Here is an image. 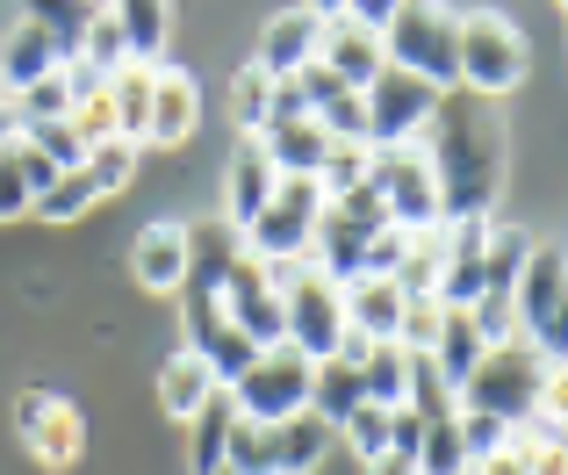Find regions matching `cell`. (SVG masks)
Returning a JSON list of instances; mask_svg holds the SVG:
<instances>
[{
    "mask_svg": "<svg viewBox=\"0 0 568 475\" xmlns=\"http://www.w3.org/2000/svg\"><path fill=\"white\" fill-rule=\"evenodd\" d=\"M432 166V188H439V224H460V216H489L504 188V123L489 115V101L475 94H446L439 115L417 138Z\"/></svg>",
    "mask_w": 568,
    "mask_h": 475,
    "instance_id": "cell-1",
    "label": "cell"
},
{
    "mask_svg": "<svg viewBox=\"0 0 568 475\" xmlns=\"http://www.w3.org/2000/svg\"><path fill=\"white\" fill-rule=\"evenodd\" d=\"M555 382H561V367L511 338V346H489L483 361L468 367V382L454 390V411H468V418H497L504 433H518V425L547 404Z\"/></svg>",
    "mask_w": 568,
    "mask_h": 475,
    "instance_id": "cell-2",
    "label": "cell"
},
{
    "mask_svg": "<svg viewBox=\"0 0 568 475\" xmlns=\"http://www.w3.org/2000/svg\"><path fill=\"white\" fill-rule=\"evenodd\" d=\"M511 324H518V346H532L540 361L561 367V353H568V260H561V245L526 252V266L511 281Z\"/></svg>",
    "mask_w": 568,
    "mask_h": 475,
    "instance_id": "cell-3",
    "label": "cell"
},
{
    "mask_svg": "<svg viewBox=\"0 0 568 475\" xmlns=\"http://www.w3.org/2000/svg\"><path fill=\"white\" fill-rule=\"evenodd\" d=\"M454 8H396L382 29V65L388 72H410L417 87L432 94H460V72H454Z\"/></svg>",
    "mask_w": 568,
    "mask_h": 475,
    "instance_id": "cell-4",
    "label": "cell"
},
{
    "mask_svg": "<svg viewBox=\"0 0 568 475\" xmlns=\"http://www.w3.org/2000/svg\"><path fill=\"white\" fill-rule=\"evenodd\" d=\"M526 65H532V51H526V37H518L504 14H460V22H454V72H460V94L497 101V94H511V87L526 80Z\"/></svg>",
    "mask_w": 568,
    "mask_h": 475,
    "instance_id": "cell-5",
    "label": "cell"
},
{
    "mask_svg": "<svg viewBox=\"0 0 568 475\" xmlns=\"http://www.w3.org/2000/svg\"><path fill=\"white\" fill-rule=\"evenodd\" d=\"M281 289V310H288V346L303 353V361H332L338 338H346V289L338 281H324L310 260L295 266H266Z\"/></svg>",
    "mask_w": 568,
    "mask_h": 475,
    "instance_id": "cell-6",
    "label": "cell"
},
{
    "mask_svg": "<svg viewBox=\"0 0 568 475\" xmlns=\"http://www.w3.org/2000/svg\"><path fill=\"white\" fill-rule=\"evenodd\" d=\"M317 216H324V188L317 181H281L274 202L237 231V245H245V260H260V266H295V260H310Z\"/></svg>",
    "mask_w": 568,
    "mask_h": 475,
    "instance_id": "cell-7",
    "label": "cell"
},
{
    "mask_svg": "<svg viewBox=\"0 0 568 475\" xmlns=\"http://www.w3.org/2000/svg\"><path fill=\"white\" fill-rule=\"evenodd\" d=\"M310 367H317V361H303L295 346H266L223 396H231L237 418L281 425V418H295V411H310Z\"/></svg>",
    "mask_w": 568,
    "mask_h": 475,
    "instance_id": "cell-8",
    "label": "cell"
},
{
    "mask_svg": "<svg viewBox=\"0 0 568 475\" xmlns=\"http://www.w3.org/2000/svg\"><path fill=\"white\" fill-rule=\"evenodd\" d=\"M367 188H375L382 216L396 231H410V238L439 231V188H432V166H425V152H417V144H396V152H375V159H367Z\"/></svg>",
    "mask_w": 568,
    "mask_h": 475,
    "instance_id": "cell-9",
    "label": "cell"
},
{
    "mask_svg": "<svg viewBox=\"0 0 568 475\" xmlns=\"http://www.w3.org/2000/svg\"><path fill=\"white\" fill-rule=\"evenodd\" d=\"M439 101H446V94L417 87L410 72H388V65H382V80L361 94V109H367V152H396V144H417V138H425V123L439 115Z\"/></svg>",
    "mask_w": 568,
    "mask_h": 475,
    "instance_id": "cell-10",
    "label": "cell"
},
{
    "mask_svg": "<svg viewBox=\"0 0 568 475\" xmlns=\"http://www.w3.org/2000/svg\"><path fill=\"white\" fill-rule=\"evenodd\" d=\"M14 439H22L43 468H72L80 447H87V418H80V404H65V396H51V390H22L14 396Z\"/></svg>",
    "mask_w": 568,
    "mask_h": 475,
    "instance_id": "cell-11",
    "label": "cell"
},
{
    "mask_svg": "<svg viewBox=\"0 0 568 475\" xmlns=\"http://www.w3.org/2000/svg\"><path fill=\"white\" fill-rule=\"evenodd\" d=\"M489 216H460V224H439L432 245H439V281H432V303L439 310H475L483 303V252H489Z\"/></svg>",
    "mask_w": 568,
    "mask_h": 475,
    "instance_id": "cell-12",
    "label": "cell"
},
{
    "mask_svg": "<svg viewBox=\"0 0 568 475\" xmlns=\"http://www.w3.org/2000/svg\"><path fill=\"white\" fill-rule=\"evenodd\" d=\"M216 310L231 317V332H245L260 353H266V346H288V310H281V289H274V274H266L260 260H237V266H231Z\"/></svg>",
    "mask_w": 568,
    "mask_h": 475,
    "instance_id": "cell-13",
    "label": "cell"
},
{
    "mask_svg": "<svg viewBox=\"0 0 568 475\" xmlns=\"http://www.w3.org/2000/svg\"><path fill=\"white\" fill-rule=\"evenodd\" d=\"M317 51H324V8H281L274 22H266L252 65H260L266 80H288V72L317 65Z\"/></svg>",
    "mask_w": 568,
    "mask_h": 475,
    "instance_id": "cell-14",
    "label": "cell"
},
{
    "mask_svg": "<svg viewBox=\"0 0 568 475\" xmlns=\"http://www.w3.org/2000/svg\"><path fill=\"white\" fill-rule=\"evenodd\" d=\"M260 152L274 159L281 181H317L324 159H332V138L317 130V115H266L260 123Z\"/></svg>",
    "mask_w": 568,
    "mask_h": 475,
    "instance_id": "cell-15",
    "label": "cell"
},
{
    "mask_svg": "<svg viewBox=\"0 0 568 475\" xmlns=\"http://www.w3.org/2000/svg\"><path fill=\"white\" fill-rule=\"evenodd\" d=\"M130 274H138V289H152V295H181V281H187V224H144L138 245H130Z\"/></svg>",
    "mask_w": 568,
    "mask_h": 475,
    "instance_id": "cell-16",
    "label": "cell"
},
{
    "mask_svg": "<svg viewBox=\"0 0 568 475\" xmlns=\"http://www.w3.org/2000/svg\"><path fill=\"white\" fill-rule=\"evenodd\" d=\"M237 260H245V245H237V231L223 224V216L216 224H187V281H181V295H209V303H216Z\"/></svg>",
    "mask_w": 568,
    "mask_h": 475,
    "instance_id": "cell-17",
    "label": "cell"
},
{
    "mask_svg": "<svg viewBox=\"0 0 568 475\" xmlns=\"http://www.w3.org/2000/svg\"><path fill=\"white\" fill-rule=\"evenodd\" d=\"M194 123H202V87H194L181 65H159V80H152V130H144V144H187Z\"/></svg>",
    "mask_w": 568,
    "mask_h": 475,
    "instance_id": "cell-18",
    "label": "cell"
},
{
    "mask_svg": "<svg viewBox=\"0 0 568 475\" xmlns=\"http://www.w3.org/2000/svg\"><path fill=\"white\" fill-rule=\"evenodd\" d=\"M274 188H281V173H274V159L260 152V138H237V152H231V202H223V224L231 231H245L252 216L274 202Z\"/></svg>",
    "mask_w": 568,
    "mask_h": 475,
    "instance_id": "cell-19",
    "label": "cell"
},
{
    "mask_svg": "<svg viewBox=\"0 0 568 475\" xmlns=\"http://www.w3.org/2000/svg\"><path fill=\"white\" fill-rule=\"evenodd\" d=\"M266 439H274V475H317L338 433L324 418H310V411H295V418L266 425Z\"/></svg>",
    "mask_w": 568,
    "mask_h": 475,
    "instance_id": "cell-20",
    "label": "cell"
},
{
    "mask_svg": "<svg viewBox=\"0 0 568 475\" xmlns=\"http://www.w3.org/2000/svg\"><path fill=\"white\" fill-rule=\"evenodd\" d=\"M361 404H367V396H361V361L332 353V361L310 367V418H324V425L338 433V425H346Z\"/></svg>",
    "mask_w": 568,
    "mask_h": 475,
    "instance_id": "cell-21",
    "label": "cell"
},
{
    "mask_svg": "<svg viewBox=\"0 0 568 475\" xmlns=\"http://www.w3.org/2000/svg\"><path fill=\"white\" fill-rule=\"evenodd\" d=\"M51 72H58L51 43H43V29L22 14V22L8 29V43H0V101L22 94V87H37V80H51Z\"/></svg>",
    "mask_w": 568,
    "mask_h": 475,
    "instance_id": "cell-22",
    "label": "cell"
},
{
    "mask_svg": "<svg viewBox=\"0 0 568 475\" xmlns=\"http://www.w3.org/2000/svg\"><path fill=\"white\" fill-rule=\"evenodd\" d=\"M115 29H123V58L130 65H159L173 37V8L166 0H123L115 8Z\"/></svg>",
    "mask_w": 568,
    "mask_h": 475,
    "instance_id": "cell-23",
    "label": "cell"
},
{
    "mask_svg": "<svg viewBox=\"0 0 568 475\" xmlns=\"http://www.w3.org/2000/svg\"><path fill=\"white\" fill-rule=\"evenodd\" d=\"M483 353H489V346H483V332H475V317H468V310H446V317H439V338H432L425 361L439 367L446 390H460V382H468V367L483 361Z\"/></svg>",
    "mask_w": 568,
    "mask_h": 475,
    "instance_id": "cell-24",
    "label": "cell"
},
{
    "mask_svg": "<svg viewBox=\"0 0 568 475\" xmlns=\"http://www.w3.org/2000/svg\"><path fill=\"white\" fill-rule=\"evenodd\" d=\"M152 80H159V65L109 72V109H115V138L123 144H144V130H152Z\"/></svg>",
    "mask_w": 568,
    "mask_h": 475,
    "instance_id": "cell-25",
    "label": "cell"
},
{
    "mask_svg": "<svg viewBox=\"0 0 568 475\" xmlns=\"http://www.w3.org/2000/svg\"><path fill=\"white\" fill-rule=\"evenodd\" d=\"M209 396H216V375H209L194 353H173V361L159 367V411H166L173 425H187L194 411L209 404Z\"/></svg>",
    "mask_w": 568,
    "mask_h": 475,
    "instance_id": "cell-26",
    "label": "cell"
},
{
    "mask_svg": "<svg viewBox=\"0 0 568 475\" xmlns=\"http://www.w3.org/2000/svg\"><path fill=\"white\" fill-rule=\"evenodd\" d=\"M231 425H237V411H231V396L216 390V396H209V404L187 418V475H216V468H223Z\"/></svg>",
    "mask_w": 568,
    "mask_h": 475,
    "instance_id": "cell-27",
    "label": "cell"
},
{
    "mask_svg": "<svg viewBox=\"0 0 568 475\" xmlns=\"http://www.w3.org/2000/svg\"><path fill=\"white\" fill-rule=\"evenodd\" d=\"M29 22L43 29V43H51V58H58V65H80V51H87V22H94V8H72V0H37V8H29Z\"/></svg>",
    "mask_w": 568,
    "mask_h": 475,
    "instance_id": "cell-28",
    "label": "cell"
},
{
    "mask_svg": "<svg viewBox=\"0 0 568 475\" xmlns=\"http://www.w3.org/2000/svg\"><path fill=\"white\" fill-rule=\"evenodd\" d=\"M403 382H410V353H403V346H367L361 353V396H367V404L396 411L403 404Z\"/></svg>",
    "mask_w": 568,
    "mask_h": 475,
    "instance_id": "cell-29",
    "label": "cell"
},
{
    "mask_svg": "<svg viewBox=\"0 0 568 475\" xmlns=\"http://www.w3.org/2000/svg\"><path fill=\"white\" fill-rule=\"evenodd\" d=\"M58 115H72V94H65V80H37V87H22V94H8V123H14V138L22 130H37V123H58Z\"/></svg>",
    "mask_w": 568,
    "mask_h": 475,
    "instance_id": "cell-30",
    "label": "cell"
},
{
    "mask_svg": "<svg viewBox=\"0 0 568 475\" xmlns=\"http://www.w3.org/2000/svg\"><path fill=\"white\" fill-rule=\"evenodd\" d=\"M410 468H417V475H468V447H460V425H454V418L425 425V439H417Z\"/></svg>",
    "mask_w": 568,
    "mask_h": 475,
    "instance_id": "cell-31",
    "label": "cell"
},
{
    "mask_svg": "<svg viewBox=\"0 0 568 475\" xmlns=\"http://www.w3.org/2000/svg\"><path fill=\"white\" fill-rule=\"evenodd\" d=\"M94 202L101 195H94V181H87V173H58V181L29 202V216H43V224H72V216H87Z\"/></svg>",
    "mask_w": 568,
    "mask_h": 475,
    "instance_id": "cell-32",
    "label": "cell"
},
{
    "mask_svg": "<svg viewBox=\"0 0 568 475\" xmlns=\"http://www.w3.org/2000/svg\"><path fill=\"white\" fill-rule=\"evenodd\" d=\"M87 181H94V195H123L130 181H138V144H123V138H109V144H94L87 152Z\"/></svg>",
    "mask_w": 568,
    "mask_h": 475,
    "instance_id": "cell-33",
    "label": "cell"
},
{
    "mask_svg": "<svg viewBox=\"0 0 568 475\" xmlns=\"http://www.w3.org/2000/svg\"><path fill=\"white\" fill-rule=\"evenodd\" d=\"M266 109H274V80H266L260 65H237L231 72V115H237V130H245V138H260Z\"/></svg>",
    "mask_w": 568,
    "mask_h": 475,
    "instance_id": "cell-34",
    "label": "cell"
},
{
    "mask_svg": "<svg viewBox=\"0 0 568 475\" xmlns=\"http://www.w3.org/2000/svg\"><path fill=\"white\" fill-rule=\"evenodd\" d=\"M367 144H332V159H324V173H317V188H324V202H346V195H361L367 188Z\"/></svg>",
    "mask_w": 568,
    "mask_h": 475,
    "instance_id": "cell-35",
    "label": "cell"
},
{
    "mask_svg": "<svg viewBox=\"0 0 568 475\" xmlns=\"http://www.w3.org/2000/svg\"><path fill=\"white\" fill-rule=\"evenodd\" d=\"M22 144H37V152L51 159L58 173H80V166H87V138L72 130V115H58V123H37V130H22Z\"/></svg>",
    "mask_w": 568,
    "mask_h": 475,
    "instance_id": "cell-36",
    "label": "cell"
},
{
    "mask_svg": "<svg viewBox=\"0 0 568 475\" xmlns=\"http://www.w3.org/2000/svg\"><path fill=\"white\" fill-rule=\"evenodd\" d=\"M223 468H231V475H274V439H266V425L237 418L231 447H223Z\"/></svg>",
    "mask_w": 568,
    "mask_h": 475,
    "instance_id": "cell-37",
    "label": "cell"
},
{
    "mask_svg": "<svg viewBox=\"0 0 568 475\" xmlns=\"http://www.w3.org/2000/svg\"><path fill=\"white\" fill-rule=\"evenodd\" d=\"M80 65L87 72H123L130 58H123V29H115V8H94V22H87V51H80Z\"/></svg>",
    "mask_w": 568,
    "mask_h": 475,
    "instance_id": "cell-38",
    "label": "cell"
},
{
    "mask_svg": "<svg viewBox=\"0 0 568 475\" xmlns=\"http://www.w3.org/2000/svg\"><path fill=\"white\" fill-rule=\"evenodd\" d=\"M439 317H446V310L432 303V295H417V303H403L396 346H403V353H417V361H425V353H432V338H439Z\"/></svg>",
    "mask_w": 568,
    "mask_h": 475,
    "instance_id": "cell-39",
    "label": "cell"
},
{
    "mask_svg": "<svg viewBox=\"0 0 568 475\" xmlns=\"http://www.w3.org/2000/svg\"><path fill=\"white\" fill-rule=\"evenodd\" d=\"M338 433L353 439V454H361V468H367V462H382V454H388V411L382 404H361Z\"/></svg>",
    "mask_w": 568,
    "mask_h": 475,
    "instance_id": "cell-40",
    "label": "cell"
},
{
    "mask_svg": "<svg viewBox=\"0 0 568 475\" xmlns=\"http://www.w3.org/2000/svg\"><path fill=\"white\" fill-rule=\"evenodd\" d=\"M317 130L332 144H367V109H361V94H338L332 109H317Z\"/></svg>",
    "mask_w": 568,
    "mask_h": 475,
    "instance_id": "cell-41",
    "label": "cell"
},
{
    "mask_svg": "<svg viewBox=\"0 0 568 475\" xmlns=\"http://www.w3.org/2000/svg\"><path fill=\"white\" fill-rule=\"evenodd\" d=\"M410 245H417V238H410V231H396V224H382L375 238H367V260H361V274H375V281H388V274H396V266H403V260H410Z\"/></svg>",
    "mask_w": 568,
    "mask_h": 475,
    "instance_id": "cell-42",
    "label": "cell"
},
{
    "mask_svg": "<svg viewBox=\"0 0 568 475\" xmlns=\"http://www.w3.org/2000/svg\"><path fill=\"white\" fill-rule=\"evenodd\" d=\"M72 130H80V138H87V152L115 138V109H109V87H101V94H87V101H72Z\"/></svg>",
    "mask_w": 568,
    "mask_h": 475,
    "instance_id": "cell-43",
    "label": "cell"
},
{
    "mask_svg": "<svg viewBox=\"0 0 568 475\" xmlns=\"http://www.w3.org/2000/svg\"><path fill=\"white\" fill-rule=\"evenodd\" d=\"M454 425H460V447H468V468H475V462H489V454L511 439L497 418H468V411H454Z\"/></svg>",
    "mask_w": 568,
    "mask_h": 475,
    "instance_id": "cell-44",
    "label": "cell"
},
{
    "mask_svg": "<svg viewBox=\"0 0 568 475\" xmlns=\"http://www.w3.org/2000/svg\"><path fill=\"white\" fill-rule=\"evenodd\" d=\"M8 159H14V173H22V188H29V202H37V195H43V188H51V181H58V166H51V159H43V152H37V144H22V138H14V144H8Z\"/></svg>",
    "mask_w": 568,
    "mask_h": 475,
    "instance_id": "cell-45",
    "label": "cell"
},
{
    "mask_svg": "<svg viewBox=\"0 0 568 475\" xmlns=\"http://www.w3.org/2000/svg\"><path fill=\"white\" fill-rule=\"evenodd\" d=\"M417 439H425V418H417L410 404H396V411H388V454H403V462H410Z\"/></svg>",
    "mask_w": 568,
    "mask_h": 475,
    "instance_id": "cell-46",
    "label": "cell"
},
{
    "mask_svg": "<svg viewBox=\"0 0 568 475\" xmlns=\"http://www.w3.org/2000/svg\"><path fill=\"white\" fill-rule=\"evenodd\" d=\"M8 216H29V188H22V173H14L8 144H0V224H8Z\"/></svg>",
    "mask_w": 568,
    "mask_h": 475,
    "instance_id": "cell-47",
    "label": "cell"
},
{
    "mask_svg": "<svg viewBox=\"0 0 568 475\" xmlns=\"http://www.w3.org/2000/svg\"><path fill=\"white\" fill-rule=\"evenodd\" d=\"M526 462H532V454H526V447H518V439H504V447H497V454H489V462H475L468 475H526Z\"/></svg>",
    "mask_w": 568,
    "mask_h": 475,
    "instance_id": "cell-48",
    "label": "cell"
},
{
    "mask_svg": "<svg viewBox=\"0 0 568 475\" xmlns=\"http://www.w3.org/2000/svg\"><path fill=\"white\" fill-rule=\"evenodd\" d=\"M388 14H396V0H353V8H346V22H353V29H367V37H382V29H388Z\"/></svg>",
    "mask_w": 568,
    "mask_h": 475,
    "instance_id": "cell-49",
    "label": "cell"
},
{
    "mask_svg": "<svg viewBox=\"0 0 568 475\" xmlns=\"http://www.w3.org/2000/svg\"><path fill=\"white\" fill-rule=\"evenodd\" d=\"M526 475H568V454H561V447H540V454L526 462Z\"/></svg>",
    "mask_w": 568,
    "mask_h": 475,
    "instance_id": "cell-50",
    "label": "cell"
},
{
    "mask_svg": "<svg viewBox=\"0 0 568 475\" xmlns=\"http://www.w3.org/2000/svg\"><path fill=\"white\" fill-rule=\"evenodd\" d=\"M361 475H417V468H410V462H403V454H382V462H367Z\"/></svg>",
    "mask_w": 568,
    "mask_h": 475,
    "instance_id": "cell-51",
    "label": "cell"
},
{
    "mask_svg": "<svg viewBox=\"0 0 568 475\" xmlns=\"http://www.w3.org/2000/svg\"><path fill=\"white\" fill-rule=\"evenodd\" d=\"M0 144H14V123H8V101H0Z\"/></svg>",
    "mask_w": 568,
    "mask_h": 475,
    "instance_id": "cell-52",
    "label": "cell"
},
{
    "mask_svg": "<svg viewBox=\"0 0 568 475\" xmlns=\"http://www.w3.org/2000/svg\"><path fill=\"white\" fill-rule=\"evenodd\" d=\"M216 475H231V468H216Z\"/></svg>",
    "mask_w": 568,
    "mask_h": 475,
    "instance_id": "cell-53",
    "label": "cell"
}]
</instances>
